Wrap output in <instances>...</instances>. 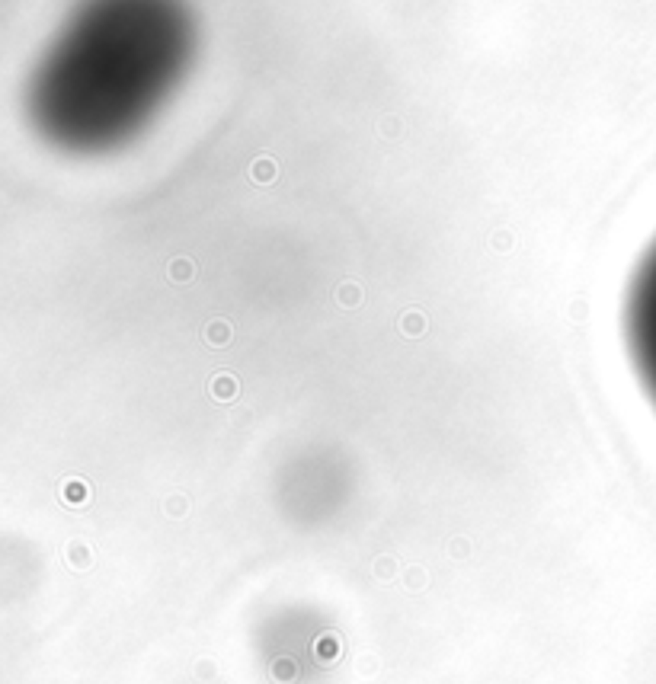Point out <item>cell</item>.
<instances>
[{
	"mask_svg": "<svg viewBox=\"0 0 656 684\" xmlns=\"http://www.w3.org/2000/svg\"><path fill=\"white\" fill-rule=\"evenodd\" d=\"M625 342L634 374L656 413V240L641 256L625 298Z\"/></svg>",
	"mask_w": 656,
	"mask_h": 684,
	"instance_id": "cell-1",
	"label": "cell"
}]
</instances>
